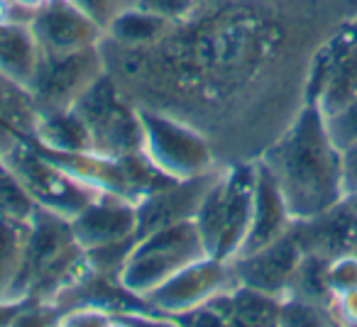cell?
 I'll list each match as a JSON object with an SVG mask.
<instances>
[{
  "instance_id": "1",
  "label": "cell",
  "mask_w": 357,
  "mask_h": 327,
  "mask_svg": "<svg viewBox=\"0 0 357 327\" xmlns=\"http://www.w3.org/2000/svg\"><path fill=\"white\" fill-rule=\"evenodd\" d=\"M277 181L294 220H308L345 200L340 147L316 103H303L282 137L259 157Z\"/></svg>"
},
{
  "instance_id": "2",
  "label": "cell",
  "mask_w": 357,
  "mask_h": 327,
  "mask_svg": "<svg viewBox=\"0 0 357 327\" xmlns=\"http://www.w3.org/2000/svg\"><path fill=\"white\" fill-rule=\"evenodd\" d=\"M201 257H208V252L199 228L194 220H181L135 239L118 281L132 296L144 298Z\"/></svg>"
},
{
  "instance_id": "3",
  "label": "cell",
  "mask_w": 357,
  "mask_h": 327,
  "mask_svg": "<svg viewBox=\"0 0 357 327\" xmlns=\"http://www.w3.org/2000/svg\"><path fill=\"white\" fill-rule=\"evenodd\" d=\"M0 154L37 208L52 210L71 220L98 196L76 176H71L32 139H15L6 149H0Z\"/></svg>"
},
{
  "instance_id": "4",
  "label": "cell",
  "mask_w": 357,
  "mask_h": 327,
  "mask_svg": "<svg viewBox=\"0 0 357 327\" xmlns=\"http://www.w3.org/2000/svg\"><path fill=\"white\" fill-rule=\"evenodd\" d=\"M45 152L56 164H61L71 176H76L81 184L89 186L91 191L120 196V198L132 200V203H139L152 191H159L167 184H172V181H176L172 176L162 174L149 161L144 152L118 154V157H113V154H98V152L64 154V152H50V149H45Z\"/></svg>"
},
{
  "instance_id": "5",
  "label": "cell",
  "mask_w": 357,
  "mask_h": 327,
  "mask_svg": "<svg viewBox=\"0 0 357 327\" xmlns=\"http://www.w3.org/2000/svg\"><path fill=\"white\" fill-rule=\"evenodd\" d=\"M98 45L71 51L40 49L35 71L27 83L40 113L66 110L103 76Z\"/></svg>"
},
{
  "instance_id": "6",
  "label": "cell",
  "mask_w": 357,
  "mask_h": 327,
  "mask_svg": "<svg viewBox=\"0 0 357 327\" xmlns=\"http://www.w3.org/2000/svg\"><path fill=\"white\" fill-rule=\"evenodd\" d=\"M71 108L81 115L93 137V152L130 154L142 152V122L139 110L130 108L118 95V88L108 76H100Z\"/></svg>"
},
{
  "instance_id": "7",
  "label": "cell",
  "mask_w": 357,
  "mask_h": 327,
  "mask_svg": "<svg viewBox=\"0 0 357 327\" xmlns=\"http://www.w3.org/2000/svg\"><path fill=\"white\" fill-rule=\"evenodd\" d=\"M142 122V152L162 174L172 179H191L213 169V152L196 129L167 118L139 110Z\"/></svg>"
},
{
  "instance_id": "8",
  "label": "cell",
  "mask_w": 357,
  "mask_h": 327,
  "mask_svg": "<svg viewBox=\"0 0 357 327\" xmlns=\"http://www.w3.org/2000/svg\"><path fill=\"white\" fill-rule=\"evenodd\" d=\"M76 244L79 242L71 232V220L61 218L52 210L35 208L20 266L6 291L0 293V303H25L37 281Z\"/></svg>"
},
{
  "instance_id": "9",
  "label": "cell",
  "mask_w": 357,
  "mask_h": 327,
  "mask_svg": "<svg viewBox=\"0 0 357 327\" xmlns=\"http://www.w3.org/2000/svg\"><path fill=\"white\" fill-rule=\"evenodd\" d=\"M233 286H238V281L233 276L230 262H223V259H215L208 254V257L191 262L189 266L176 271L172 278H167L162 286L147 293L144 301L154 312L174 322L178 315H184V312L194 310L199 305H206L215 296L230 291Z\"/></svg>"
},
{
  "instance_id": "10",
  "label": "cell",
  "mask_w": 357,
  "mask_h": 327,
  "mask_svg": "<svg viewBox=\"0 0 357 327\" xmlns=\"http://www.w3.org/2000/svg\"><path fill=\"white\" fill-rule=\"evenodd\" d=\"M301 257V244H298L296 234L289 230L284 237L274 239L267 247L235 257L230 262V269H233V276L240 286H250L269 293V296L284 298L289 293Z\"/></svg>"
},
{
  "instance_id": "11",
  "label": "cell",
  "mask_w": 357,
  "mask_h": 327,
  "mask_svg": "<svg viewBox=\"0 0 357 327\" xmlns=\"http://www.w3.org/2000/svg\"><path fill=\"white\" fill-rule=\"evenodd\" d=\"M220 169H208L191 179H176L164 189L152 191L137 203V237L162 230L167 225L194 220L199 213L201 200L206 198L213 181L218 179Z\"/></svg>"
},
{
  "instance_id": "12",
  "label": "cell",
  "mask_w": 357,
  "mask_h": 327,
  "mask_svg": "<svg viewBox=\"0 0 357 327\" xmlns=\"http://www.w3.org/2000/svg\"><path fill=\"white\" fill-rule=\"evenodd\" d=\"M40 49L71 51L96 47L105 32L69 0H45L30 20Z\"/></svg>"
},
{
  "instance_id": "13",
  "label": "cell",
  "mask_w": 357,
  "mask_h": 327,
  "mask_svg": "<svg viewBox=\"0 0 357 327\" xmlns=\"http://www.w3.org/2000/svg\"><path fill=\"white\" fill-rule=\"evenodd\" d=\"M71 232L84 249L137 237V203L98 193L76 218H71Z\"/></svg>"
},
{
  "instance_id": "14",
  "label": "cell",
  "mask_w": 357,
  "mask_h": 327,
  "mask_svg": "<svg viewBox=\"0 0 357 327\" xmlns=\"http://www.w3.org/2000/svg\"><path fill=\"white\" fill-rule=\"evenodd\" d=\"M257 166L255 161H243L223 169V228L215 247V259L233 262L243 249L252 220V198Z\"/></svg>"
},
{
  "instance_id": "15",
  "label": "cell",
  "mask_w": 357,
  "mask_h": 327,
  "mask_svg": "<svg viewBox=\"0 0 357 327\" xmlns=\"http://www.w3.org/2000/svg\"><path fill=\"white\" fill-rule=\"evenodd\" d=\"M255 166H257V179H255L252 220H250L248 237H245L240 254H250L267 247L274 239L284 237L294 225L291 210H289L287 200H284L282 191H279L277 181L272 179L269 169L259 159L255 161Z\"/></svg>"
},
{
  "instance_id": "16",
  "label": "cell",
  "mask_w": 357,
  "mask_h": 327,
  "mask_svg": "<svg viewBox=\"0 0 357 327\" xmlns=\"http://www.w3.org/2000/svg\"><path fill=\"white\" fill-rule=\"evenodd\" d=\"M291 232L306 254L333 259L337 254L352 252L357 239V215L342 200L340 205L308 220H294Z\"/></svg>"
},
{
  "instance_id": "17",
  "label": "cell",
  "mask_w": 357,
  "mask_h": 327,
  "mask_svg": "<svg viewBox=\"0 0 357 327\" xmlns=\"http://www.w3.org/2000/svg\"><path fill=\"white\" fill-rule=\"evenodd\" d=\"M282 303L284 298L269 296L250 286H233L211 301V305L223 315L225 325H248V327H272L282 325Z\"/></svg>"
},
{
  "instance_id": "18",
  "label": "cell",
  "mask_w": 357,
  "mask_h": 327,
  "mask_svg": "<svg viewBox=\"0 0 357 327\" xmlns=\"http://www.w3.org/2000/svg\"><path fill=\"white\" fill-rule=\"evenodd\" d=\"M37 108L30 88L0 74V149L15 139H32L37 129Z\"/></svg>"
},
{
  "instance_id": "19",
  "label": "cell",
  "mask_w": 357,
  "mask_h": 327,
  "mask_svg": "<svg viewBox=\"0 0 357 327\" xmlns=\"http://www.w3.org/2000/svg\"><path fill=\"white\" fill-rule=\"evenodd\" d=\"M32 139L50 152H93V137H91L89 127L74 108L40 113Z\"/></svg>"
},
{
  "instance_id": "20",
  "label": "cell",
  "mask_w": 357,
  "mask_h": 327,
  "mask_svg": "<svg viewBox=\"0 0 357 327\" xmlns=\"http://www.w3.org/2000/svg\"><path fill=\"white\" fill-rule=\"evenodd\" d=\"M40 45L27 22H0V74L27 86L35 71Z\"/></svg>"
},
{
  "instance_id": "21",
  "label": "cell",
  "mask_w": 357,
  "mask_h": 327,
  "mask_svg": "<svg viewBox=\"0 0 357 327\" xmlns=\"http://www.w3.org/2000/svg\"><path fill=\"white\" fill-rule=\"evenodd\" d=\"M357 98V42L335 61V66L328 74L316 105L323 115H333L350 105Z\"/></svg>"
},
{
  "instance_id": "22",
  "label": "cell",
  "mask_w": 357,
  "mask_h": 327,
  "mask_svg": "<svg viewBox=\"0 0 357 327\" xmlns=\"http://www.w3.org/2000/svg\"><path fill=\"white\" fill-rule=\"evenodd\" d=\"M167 25L169 20H164L162 15H154V13L142 10V8H130V10H120L113 17L105 35L118 40L120 45L135 47L147 45V42H154L157 37H162Z\"/></svg>"
},
{
  "instance_id": "23",
  "label": "cell",
  "mask_w": 357,
  "mask_h": 327,
  "mask_svg": "<svg viewBox=\"0 0 357 327\" xmlns=\"http://www.w3.org/2000/svg\"><path fill=\"white\" fill-rule=\"evenodd\" d=\"M287 296H294V298H301V301H311V303H318V305L331 308L333 305V293H331V286H328V259L318 257V254L303 252Z\"/></svg>"
},
{
  "instance_id": "24",
  "label": "cell",
  "mask_w": 357,
  "mask_h": 327,
  "mask_svg": "<svg viewBox=\"0 0 357 327\" xmlns=\"http://www.w3.org/2000/svg\"><path fill=\"white\" fill-rule=\"evenodd\" d=\"M27 232H30V220L0 210V293L6 291L20 266Z\"/></svg>"
},
{
  "instance_id": "25",
  "label": "cell",
  "mask_w": 357,
  "mask_h": 327,
  "mask_svg": "<svg viewBox=\"0 0 357 327\" xmlns=\"http://www.w3.org/2000/svg\"><path fill=\"white\" fill-rule=\"evenodd\" d=\"M37 205L30 200V196L22 191V186L17 184V179L13 176V171L8 169L6 159L0 154V210L15 215V218L30 220Z\"/></svg>"
},
{
  "instance_id": "26",
  "label": "cell",
  "mask_w": 357,
  "mask_h": 327,
  "mask_svg": "<svg viewBox=\"0 0 357 327\" xmlns=\"http://www.w3.org/2000/svg\"><path fill=\"white\" fill-rule=\"evenodd\" d=\"M335 322L331 308L287 296L282 303V325H331Z\"/></svg>"
},
{
  "instance_id": "27",
  "label": "cell",
  "mask_w": 357,
  "mask_h": 327,
  "mask_svg": "<svg viewBox=\"0 0 357 327\" xmlns=\"http://www.w3.org/2000/svg\"><path fill=\"white\" fill-rule=\"evenodd\" d=\"M328 286L333 298L357 288V252H345L328 259Z\"/></svg>"
},
{
  "instance_id": "28",
  "label": "cell",
  "mask_w": 357,
  "mask_h": 327,
  "mask_svg": "<svg viewBox=\"0 0 357 327\" xmlns=\"http://www.w3.org/2000/svg\"><path fill=\"white\" fill-rule=\"evenodd\" d=\"M326 125H328V132H331L333 142L340 149L347 147V144H355L357 142V98L352 100L350 105H345L342 110L328 115Z\"/></svg>"
},
{
  "instance_id": "29",
  "label": "cell",
  "mask_w": 357,
  "mask_h": 327,
  "mask_svg": "<svg viewBox=\"0 0 357 327\" xmlns=\"http://www.w3.org/2000/svg\"><path fill=\"white\" fill-rule=\"evenodd\" d=\"M196 3L199 0H139L137 8L154 13V15H162L164 20L174 22V20H184L196 8Z\"/></svg>"
},
{
  "instance_id": "30",
  "label": "cell",
  "mask_w": 357,
  "mask_h": 327,
  "mask_svg": "<svg viewBox=\"0 0 357 327\" xmlns=\"http://www.w3.org/2000/svg\"><path fill=\"white\" fill-rule=\"evenodd\" d=\"M79 8L81 13L91 17L100 30H108V25L113 22V17L118 15V0H69Z\"/></svg>"
},
{
  "instance_id": "31",
  "label": "cell",
  "mask_w": 357,
  "mask_h": 327,
  "mask_svg": "<svg viewBox=\"0 0 357 327\" xmlns=\"http://www.w3.org/2000/svg\"><path fill=\"white\" fill-rule=\"evenodd\" d=\"M340 181L345 200L357 196V142L340 149Z\"/></svg>"
},
{
  "instance_id": "32",
  "label": "cell",
  "mask_w": 357,
  "mask_h": 327,
  "mask_svg": "<svg viewBox=\"0 0 357 327\" xmlns=\"http://www.w3.org/2000/svg\"><path fill=\"white\" fill-rule=\"evenodd\" d=\"M331 312L340 325H357V288L333 298Z\"/></svg>"
},
{
  "instance_id": "33",
  "label": "cell",
  "mask_w": 357,
  "mask_h": 327,
  "mask_svg": "<svg viewBox=\"0 0 357 327\" xmlns=\"http://www.w3.org/2000/svg\"><path fill=\"white\" fill-rule=\"evenodd\" d=\"M45 0H8V6L10 8H27V10H37Z\"/></svg>"
},
{
  "instance_id": "34",
  "label": "cell",
  "mask_w": 357,
  "mask_h": 327,
  "mask_svg": "<svg viewBox=\"0 0 357 327\" xmlns=\"http://www.w3.org/2000/svg\"><path fill=\"white\" fill-rule=\"evenodd\" d=\"M8 13H10V6H8V0H0V22L8 20Z\"/></svg>"
},
{
  "instance_id": "35",
  "label": "cell",
  "mask_w": 357,
  "mask_h": 327,
  "mask_svg": "<svg viewBox=\"0 0 357 327\" xmlns=\"http://www.w3.org/2000/svg\"><path fill=\"white\" fill-rule=\"evenodd\" d=\"M345 203H347V205H350V208H352V213H355V215H357V196H352V198H347V200H345Z\"/></svg>"
},
{
  "instance_id": "36",
  "label": "cell",
  "mask_w": 357,
  "mask_h": 327,
  "mask_svg": "<svg viewBox=\"0 0 357 327\" xmlns=\"http://www.w3.org/2000/svg\"><path fill=\"white\" fill-rule=\"evenodd\" d=\"M352 252H357V239H355V247H352Z\"/></svg>"
}]
</instances>
